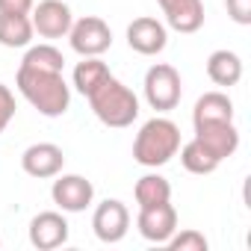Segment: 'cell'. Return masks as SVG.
<instances>
[{
    "mask_svg": "<svg viewBox=\"0 0 251 251\" xmlns=\"http://www.w3.org/2000/svg\"><path fill=\"white\" fill-rule=\"evenodd\" d=\"M15 86L24 95V100L45 118H59L71 106V86L65 83L62 71L18 65Z\"/></svg>",
    "mask_w": 251,
    "mask_h": 251,
    "instance_id": "6da1fadb",
    "label": "cell"
},
{
    "mask_svg": "<svg viewBox=\"0 0 251 251\" xmlns=\"http://www.w3.org/2000/svg\"><path fill=\"white\" fill-rule=\"evenodd\" d=\"M177 148H180V127L172 118L154 115L151 121L142 124L133 139V160L145 169H160L172 157H177Z\"/></svg>",
    "mask_w": 251,
    "mask_h": 251,
    "instance_id": "7a4b0ae2",
    "label": "cell"
},
{
    "mask_svg": "<svg viewBox=\"0 0 251 251\" xmlns=\"http://www.w3.org/2000/svg\"><path fill=\"white\" fill-rule=\"evenodd\" d=\"M89 106L98 115L100 124L106 127H130L139 118V98L133 95L130 86H124L118 77H106L92 95H89Z\"/></svg>",
    "mask_w": 251,
    "mask_h": 251,
    "instance_id": "3957f363",
    "label": "cell"
},
{
    "mask_svg": "<svg viewBox=\"0 0 251 251\" xmlns=\"http://www.w3.org/2000/svg\"><path fill=\"white\" fill-rule=\"evenodd\" d=\"M145 100L151 109L157 112H172L177 103H180V95H183V83H180V74L175 65L169 62H157L148 68L145 74Z\"/></svg>",
    "mask_w": 251,
    "mask_h": 251,
    "instance_id": "277c9868",
    "label": "cell"
},
{
    "mask_svg": "<svg viewBox=\"0 0 251 251\" xmlns=\"http://www.w3.org/2000/svg\"><path fill=\"white\" fill-rule=\"evenodd\" d=\"M68 42H71V50L80 53V56H100L112 48V30L103 18L86 15V18L71 24Z\"/></svg>",
    "mask_w": 251,
    "mask_h": 251,
    "instance_id": "5b68a950",
    "label": "cell"
},
{
    "mask_svg": "<svg viewBox=\"0 0 251 251\" xmlns=\"http://www.w3.org/2000/svg\"><path fill=\"white\" fill-rule=\"evenodd\" d=\"M92 230L100 242H121L130 230V210L118 198H106L92 213Z\"/></svg>",
    "mask_w": 251,
    "mask_h": 251,
    "instance_id": "8992f818",
    "label": "cell"
},
{
    "mask_svg": "<svg viewBox=\"0 0 251 251\" xmlns=\"http://www.w3.org/2000/svg\"><path fill=\"white\" fill-rule=\"evenodd\" d=\"M50 198L62 213H83L95 201V186L83 175H56L50 186Z\"/></svg>",
    "mask_w": 251,
    "mask_h": 251,
    "instance_id": "52a82bcc",
    "label": "cell"
},
{
    "mask_svg": "<svg viewBox=\"0 0 251 251\" xmlns=\"http://www.w3.org/2000/svg\"><path fill=\"white\" fill-rule=\"evenodd\" d=\"M30 21L42 39H65L74 24V15H71V6L62 3V0H42L30 9Z\"/></svg>",
    "mask_w": 251,
    "mask_h": 251,
    "instance_id": "ba28073f",
    "label": "cell"
},
{
    "mask_svg": "<svg viewBox=\"0 0 251 251\" xmlns=\"http://www.w3.org/2000/svg\"><path fill=\"white\" fill-rule=\"evenodd\" d=\"M127 45H130V50H136L142 56H157L169 45V30L163 21H157L151 15H139L127 27Z\"/></svg>",
    "mask_w": 251,
    "mask_h": 251,
    "instance_id": "9c48e42d",
    "label": "cell"
},
{
    "mask_svg": "<svg viewBox=\"0 0 251 251\" xmlns=\"http://www.w3.org/2000/svg\"><path fill=\"white\" fill-rule=\"evenodd\" d=\"M68 233H71L68 219L59 210H45V213L33 216V222H30V245L39 251H53V248L65 245Z\"/></svg>",
    "mask_w": 251,
    "mask_h": 251,
    "instance_id": "30bf717a",
    "label": "cell"
},
{
    "mask_svg": "<svg viewBox=\"0 0 251 251\" xmlns=\"http://www.w3.org/2000/svg\"><path fill=\"white\" fill-rule=\"evenodd\" d=\"M136 227L148 242H169V236L177 230V210L172 207V201L166 204H154V207H139L136 216Z\"/></svg>",
    "mask_w": 251,
    "mask_h": 251,
    "instance_id": "8fae6325",
    "label": "cell"
},
{
    "mask_svg": "<svg viewBox=\"0 0 251 251\" xmlns=\"http://www.w3.org/2000/svg\"><path fill=\"white\" fill-rule=\"evenodd\" d=\"M62 166H65V154L53 142H36L21 154V169L30 177H39V180L56 177L62 172Z\"/></svg>",
    "mask_w": 251,
    "mask_h": 251,
    "instance_id": "7c38bea8",
    "label": "cell"
},
{
    "mask_svg": "<svg viewBox=\"0 0 251 251\" xmlns=\"http://www.w3.org/2000/svg\"><path fill=\"white\" fill-rule=\"evenodd\" d=\"M195 139H201L219 160H227L239 148V130L233 121H210V124H195Z\"/></svg>",
    "mask_w": 251,
    "mask_h": 251,
    "instance_id": "4fadbf2b",
    "label": "cell"
},
{
    "mask_svg": "<svg viewBox=\"0 0 251 251\" xmlns=\"http://www.w3.org/2000/svg\"><path fill=\"white\" fill-rule=\"evenodd\" d=\"M166 24L177 33H198L204 27V3L201 0H157Z\"/></svg>",
    "mask_w": 251,
    "mask_h": 251,
    "instance_id": "5bb4252c",
    "label": "cell"
},
{
    "mask_svg": "<svg viewBox=\"0 0 251 251\" xmlns=\"http://www.w3.org/2000/svg\"><path fill=\"white\" fill-rule=\"evenodd\" d=\"M207 77L222 86V89H230L242 80V59L233 53V50H213L207 56Z\"/></svg>",
    "mask_w": 251,
    "mask_h": 251,
    "instance_id": "9a60e30c",
    "label": "cell"
},
{
    "mask_svg": "<svg viewBox=\"0 0 251 251\" xmlns=\"http://www.w3.org/2000/svg\"><path fill=\"white\" fill-rule=\"evenodd\" d=\"M210 121H233V100L225 92H204L195 100L192 124H210Z\"/></svg>",
    "mask_w": 251,
    "mask_h": 251,
    "instance_id": "2e32d148",
    "label": "cell"
},
{
    "mask_svg": "<svg viewBox=\"0 0 251 251\" xmlns=\"http://www.w3.org/2000/svg\"><path fill=\"white\" fill-rule=\"evenodd\" d=\"M106 77H112V71H109V65H106L100 56H83V62L74 65L71 86H74L83 98H89Z\"/></svg>",
    "mask_w": 251,
    "mask_h": 251,
    "instance_id": "e0dca14e",
    "label": "cell"
},
{
    "mask_svg": "<svg viewBox=\"0 0 251 251\" xmlns=\"http://www.w3.org/2000/svg\"><path fill=\"white\" fill-rule=\"evenodd\" d=\"M177 154H180V163H183V169L189 172V175H213L216 169H219V157L201 142V139H189L186 145H180L177 148Z\"/></svg>",
    "mask_w": 251,
    "mask_h": 251,
    "instance_id": "ac0fdd59",
    "label": "cell"
},
{
    "mask_svg": "<svg viewBox=\"0 0 251 251\" xmlns=\"http://www.w3.org/2000/svg\"><path fill=\"white\" fill-rule=\"evenodd\" d=\"M36 30H33V21L30 15H6L0 12V45L3 48H30Z\"/></svg>",
    "mask_w": 251,
    "mask_h": 251,
    "instance_id": "d6986e66",
    "label": "cell"
},
{
    "mask_svg": "<svg viewBox=\"0 0 251 251\" xmlns=\"http://www.w3.org/2000/svg\"><path fill=\"white\" fill-rule=\"evenodd\" d=\"M133 198H136L139 207L166 204V201H172V183H169L163 175H157V172L142 175V177L136 180V186H133Z\"/></svg>",
    "mask_w": 251,
    "mask_h": 251,
    "instance_id": "ffe728a7",
    "label": "cell"
},
{
    "mask_svg": "<svg viewBox=\"0 0 251 251\" xmlns=\"http://www.w3.org/2000/svg\"><path fill=\"white\" fill-rule=\"evenodd\" d=\"M21 65H33V68H50V71H62L65 68V56L59 48L53 45H30Z\"/></svg>",
    "mask_w": 251,
    "mask_h": 251,
    "instance_id": "44dd1931",
    "label": "cell"
},
{
    "mask_svg": "<svg viewBox=\"0 0 251 251\" xmlns=\"http://www.w3.org/2000/svg\"><path fill=\"white\" fill-rule=\"evenodd\" d=\"M172 251H207V236L201 233V230H195V227H186V230H175L172 236H169V242H166Z\"/></svg>",
    "mask_w": 251,
    "mask_h": 251,
    "instance_id": "7402d4cb",
    "label": "cell"
},
{
    "mask_svg": "<svg viewBox=\"0 0 251 251\" xmlns=\"http://www.w3.org/2000/svg\"><path fill=\"white\" fill-rule=\"evenodd\" d=\"M15 95H12V89L6 86V83H0V133H3L9 124H12V118H15Z\"/></svg>",
    "mask_w": 251,
    "mask_h": 251,
    "instance_id": "603a6c76",
    "label": "cell"
},
{
    "mask_svg": "<svg viewBox=\"0 0 251 251\" xmlns=\"http://www.w3.org/2000/svg\"><path fill=\"white\" fill-rule=\"evenodd\" d=\"M225 6H227L230 21H236L239 27L251 24V0H225Z\"/></svg>",
    "mask_w": 251,
    "mask_h": 251,
    "instance_id": "cb8c5ba5",
    "label": "cell"
},
{
    "mask_svg": "<svg viewBox=\"0 0 251 251\" xmlns=\"http://www.w3.org/2000/svg\"><path fill=\"white\" fill-rule=\"evenodd\" d=\"M36 0H0V12L6 15H30Z\"/></svg>",
    "mask_w": 251,
    "mask_h": 251,
    "instance_id": "d4e9b609",
    "label": "cell"
},
{
    "mask_svg": "<svg viewBox=\"0 0 251 251\" xmlns=\"http://www.w3.org/2000/svg\"><path fill=\"white\" fill-rule=\"evenodd\" d=\"M0 245H3V239H0Z\"/></svg>",
    "mask_w": 251,
    "mask_h": 251,
    "instance_id": "484cf974",
    "label": "cell"
}]
</instances>
